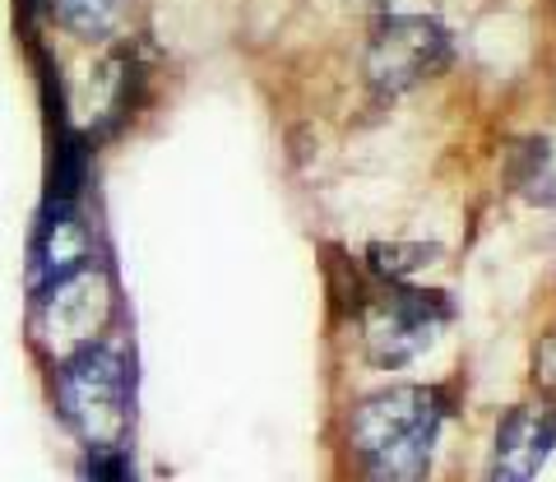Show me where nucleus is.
I'll use <instances>...</instances> for the list:
<instances>
[{"mask_svg":"<svg viewBox=\"0 0 556 482\" xmlns=\"http://www.w3.org/2000/svg\"><path fill=\"white\" fill-rule=\"evenodd\" d=\"M450 418L445 385H390L348 413V451L362 482H422Z\"/></svg>","mask_w":556,"mask_h":482,"instance_id":"1","label":"nucleus"},{"mask_svg":"<svg viewBox=\"0 0 556 482\" xmlns=\"http://www.w3.org/2000/svg\"><path fill=\"white\" fill-rule=\"evenodd\" d=\"M441 246H427V241H376V246L367 251V274H376V279H413L417 269L437 265Z\"/></svg>","mask_w":556,"mask_h":482,"instance_id":"8","label":"nucleus"},{"mask_svg":"<svg viewBox=\"0 0 556 482\" xmlns=\"http://www.w3.org/2000/svg\"><path fill=\"white\" fill-rule=\"evenodd\" d=\"M353 316L371 367L399 371L441 339V330L455 320V302L441 288H417L413 279H376L362 265Z\"/></svg>","mask_w":556,"mask_h":482,"instance_id":"3","label":"nucleus"},{"mask_svg":"<svg viewBox=\"0 0 556 482\" xmlns=\"http://www.w3.org/2000/svg\"><path fill=\"white\" fill-rule=\"evenodd\" d=\"M552 10H556V0H552Z\"/></svg>","mask_w":556,"mask_h":482,"instance_id":"10","label":"nucleus"},{"mask_svg":"<svg viewBox=\"0 0 556 482\" xmlns=\"http://www.w3.org/2000/svg\"><path fill=\"white\" fill-rule=\"evenodd\" d=\"M533 385L556 408V330H547L533 343Z\"/></svg>","mask_w":556,"mask_h":482,"instance_id":"9","label":"nucleus"},{"mask_svg":"<svg viewBox=\"0 0 556 482\" xmlns=\"http://www.w3.org/2000/svg\"><path fill=\"white\" fill-rule=\"evenodd\" d=\"M135 0H42V20L79 42H116L126 38Z\"/></svg>","mask_w":556,"mask_h":482,"instance_id":"6","label":"nucleus"},{"mask_svg":"<svg viewBox=\"0 0 556 482\" xmlns=\"http://www.w3.org/2000/svg\"><path fill=\"white\" fill-rule=\"evenodd\" d=\"M455 61V38L431 14H380L367 33L362 75L376 98H404Z\"/></svg>","mask_w":556,"mask_h":482,"instance_id":"4","label":"nucleus"},{"mask_svg":"<svg viewBox=\"0 0 556 482\" xmlns=\"http://www.w3.org/2000/svg\"><path fill=\"white\" fill-rule=\"evenodd\" d=\"M130 357L116 339H84L75 343L51 376V404L61 422L84 441L89 455L121 451L130 436Z\"/></svg>","mask_w":556,"mask_h":482,"instance_id":"2","label":"nucleus"},{"mask_svg":"<svg viewBox=\"0 0 556 482\" xmlns=\"http://www.w3.org/2000/svg\"><path fill=\"white\" fill-rule=\"evenodd\" d=\"M552 451H556V408L547 399L515 404V408H506V418L496 422L486 482H538Z\"/></svg>","mask_w":556,"mask_h":482,"instance_id":"5","label":"nucleus"},{"mask_svg":"<svg viewBox=\"0 0 556 482\" xmlns=\"http://www.w3.org/2000/svg\"><path fill=\"white\" fill-rule=\"evenodd\" d=\"M506 181L519 200L552 210L556 204V158L547 140H519L506 149Z\"/></svg>","mask_w":556,"mask_h":482,"instance_id":"7","label":"nucleus"}]
</instances>
